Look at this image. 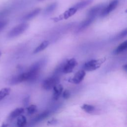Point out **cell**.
<instances>
[{
  "instance_id": "cell-1",
  "label": "cell",
  "mask_w": 127,
  "mask_h": 127,
  "mask_svg": "<svg viewBox=\"0 0 127 127\" xmlns=\"http://www.w3.org/2000/svg\"><path fill=\"white\" fill-rule=\"evenodd\" d=\"M106 58L104 57L98 59H92L84 63L83 67L84 70L92 71L100 67L101 65L106 61Z\"/></svg>"
},
{
  "instance_id": "cell-26",
  "label": "cell",
  "mask_w": 127,
  "mask_h": 127,
  "mask_svg": "<svg viewBox=\"0 0 127 127\" xmlns=\"http://www.w3.org/2000/svg\"><path fill=\"white\" fill-rule=\"evenodd\" d=\"M58 123V120L56 119H52L48 121L47 123L49 125H55Z\"/></svg>"
},
{
  "instance_id": "cell-9",
  "label": "cell",
  "mask_w": 127,
  "mask_h": 127,
  "mask_svg": "<svg viewBox=\"0 0 127 127\" xmlns=\"http://www.w3.org/2000/svg\"><path fill=\"white\" fill-rule=\"evenodd\" d=\"M53 90L54 93L53 98L55 100H57L59 98L61 95L62 94L64 90L63 86L62 85L59 83L53 87Z\"/></svg>"
},
{
  "instance_id": "cell-28",
  "label": "cell",
  "mask_w": 127,
  "mask_h": 127,
  "mask_svg": "<svg viewBox=\"0 0 127 127\" xmlns=\"http://www.w3.org/2000/svg\"><path fill=\"white\" fill-rule=\"evenodd\" d=\"M0 55H1V52H0Z\"/></svg>"
},
{
  "instance_id": "cell-8",
  "label": "cell",
  "mask_w": 127,
  "mask_h": 127,
  "mask_svg": "<svg viewBox=\"0 0 127 127\" xmlns=\"http://www.w3.org/2000/svg\"><path fill=\"white\" fill-rule=\"evenodd\" d=\"M95 18L92 17H87V18L85 19L84 21L81 22L80 24L79 25L78 28H77V31H81L85 29H86L87 27H88L92 22L94 21Z\"/></svg>"
},
{
  "instance_id": "cell-21",
  "label": "cell",
  "mask_w": 127,
  "mask_h": 127,
  "mask_svg": "<svg viewBox=\"0 0 127 127\" xmlns=\"http://www.w3.org/2000/svg\"><path fill=\"white\" fill-rule=\"evenodd\" d=\"M26 110L28 115H32L37 111L38 108L36 105L32 104L27 107L26 108Z\"/></svg>"
},
{
  "instance_id": "cell-2",
  "label": "cell",
  "mask_w": 127,
  "mask_h": 127,
  "mask_svg": "<svg viewBox=\"0 0 127 127\" xmlns=\"http://www.w3.org/2000/svg\"><path fill=\"white\" fill-rule=\"evenodd\" d=\"M28 27L29 24L27 23H20L14 27L8 32L7 37L9 38L17 37L24 33L28 29Z\"/></svg>"
},
{
  "instance_id": "cell-3",
  "label": "cell",
  "mask_w": 127,
  "mask_h": 127,
  "mask_svg": "<svg viewBox=\"0 0 127 127\" xmlns=\"http://www.w3.org/2000/svg\"><path fill=\"white\" fill-rule=\"evenodd\" d=\"M60 82V78L59 76L53 75L43 80L42 83V87L46 90H49L53 88V87L59 84Z\"/></svg>"
},
{
  "instance_id": "cell-10",
  "label": "cell",
  "mask_w": 127,
  "mask_h": 127,
  "mask_svg": "<svg viewBox=\"0 0 127 127\" xmlns=\"http://www.w3.org/2000/svg\"><path fill=\"white\" fill-rule=\"evenodd\" d=\"M77 10L73 6L72 7L69 8L67 10H66L63 14L59 16V19L58 20H61L62 19H66L69 17H71L73 15H74Z\"/></svg>"
},
{
  "instance_id": "cell-7",
  "label": "cell",
  "mask_w": 127,
  "mask_h": 127,
  "mask_svg": "<svg viewBox=\"0 0 127 127\" xmlns=\"http://www.w3.org/2000/svg\"><path fill=\"white\" fill-rule=\"evenodd\" d=\"M85 74L86 73L84 70H80L74 74V76L69 81L74 84H79L83 80Z\"/></svg>"
},
{
  "instance_id": "cell-20",
  "label": "cell",
  "mask_w": 127,
  "mask_h": 127,
  "mask_svg": "<svg viewBox=\"0 0 127 127\" xmlns=\"http://www.w3.org/2000/svg\"><path fill=\"white\" fill-rule=\"evenodd\" d=\"M10 89L9 88H3L0 90V101L7 96L10 92Z\"/></svg>"
},
{
  "instance_id": "cell-23",
  "label": "cell",
  "mask_w": 127,
  "mask_h": 127,
  "mask_svg": "<svg viewBox=\"0 0 127 127\" xmlns=\"http://www.w3.org/2000/svg\"><path fill=\"white\" fill-rule=\"evenodd\" d=\"M62 95H63V97L64 99H68L69 98L70 96V92L68 90L65 89L64 91H63Z\"/></svg>"
},
{
  "instance_id": "cell-24",
  "label": "cell",
  "mask_w": 127,
  "mask_h": 127,
  "mask_svg": "<svg viewBox=\"0 0 127 127\" xmlns=\"http://www.w3.org/2000/svg\"><path fill=\"white\" fill-rule=\"evenodd\" d=\"M29 101H30V97L29 96L24 98V99L23 100V104L24 106H27L29 103Z\"/></svg>"
},
{
  "instance_id": "cell-12",
  "label": "cell",
  "mask_w": 127,
  "mask_h": 127,
  "mask_svg": "<svg viewBox=\"0 0 127 127\" xmlns=\"http://www.w3.org/2000/svg\"><path fill=\"white\" fill-rule=\"evenodd\" d=\"M41 9L39 8H37L32 11L29 12V13L25 14L22 18V19L24 20H29L33 18H34L35 16H36L40 12Z\"/></svg>"
},
{
  "instance_id": "cell-13",
  "label": "cell",
  "mask_w": 127,
  "mask_h": 127,
  "mask_svg": "<svg viewBox=\"0 0 127 127\" xmlns=\"http://www.w3.org/2000/svg\"><path fill=\"white\" fill-rule=\"evenodd\" d=\"M24 112V109L23 108H18L13 110L9 114L8 119L10 120H12L16 118H17L19 116L23 114Z\"/></svg>"
},
{
  "instance_id": "cell-27",
  "label": "cell",
  "mask_w": 127,
  "mask_h": 127,
  "mask_svg": "<svg viewBox=\"0 0 127 127\" xmlns=\"http://www.w3.org/2000/svg\"><path fill=\"white\" fill-rule=\"evenodd\" d=\"M123 69H124L126 71H127V64H125V65H124L123 66Z\"/></svg>"
},
{
  "instance_id": "cell-6",
  "label": "cell",
  "mask_w": 127,
  "mask_h": 127,
  "mask_svg": "<svg viewBox=\"0 0 127 127\" xmlns=\"http://www.w3.org/2000/svg\"><path fill=\"white\" fill-rule=\"evenodd\" d=\"M106 5L104 3L99 4L91 8L87 12V17H92L96 18L98 15H100L102 10L105 7Z\"/></svg>"
},
{
  "instance_id": "cell-5",
  "label": "cell",
  "mask_w": 127,
  "mask_h": 127,
  "mask_svg": "<svg viewBox=\"0 0 127 127\" xmlns=\"http://www.w3.org/2000/svg\"><path fill=\"white\" fill-rule=\"evenodd\" d=\"M118 0H113L110 2L108 5H106L105 7L102 10L100 14V16L102 17H105L109 15L112 11H113L118 5Z\"/></svg>"
},
{
  "instance_id": "cell-22",
  "label": "cell",
  "mask_w": 127,
  "mask_h": 127,
  "mask_svg": "<svg viewBox=\"0 0 127 127\" xmlns=\"http://www.w3.org/2000/svg\"><path fill=\"white\" fill-rule=\"evenodd\" d=\"M127 29H125L123 31H122L121 32L119 33L118 35H117L114 38V40H118L120 39H121L124 37H125L127 36Z\"/></svg>"
},
{
  "instance_id": "cell-25",
  "label": "cell",
  "mask_w": 127,
  "mask_h": 127,
  "mask_svg": "<svg viewBox=\"0 0 127 127\" xmlns=\"http://www.w3.org/2000/svg\"><path fill=\"white\" fill-rule=\"evenodd\" d=\"M7 22L5 20L0 21V31L6 25Z\"/></svg>"
},
{
  "instance_id": "cell-17",
  "label": "cell",
  "mask_w": 127,
  "mask_h": 127,
  "mask_svg": "<svg viewBox=\"0 0 127 127\" xmlns=\"http://www.w3.org/2000/svg\"><path fill=\"white\" fill-rule=\"evenodd\" d=\"M58 6V3L57 2H54L49 5L45 9L44 13L45 15H48L53 12L57 8Z\"/></svg>"
},
{
  "instance_id": "cell-14",
  "label": "cell",
  "mask_w": 127,
  "mask_h": 127,
  "mask_svg": "<svg viewBox=\"0 0 127 127\" xmlns=\"http://www.w3.org/2000/svg\"><path fill=\"white\" fill-rule=\"evenodd\" d=\"M92 1L93 0H84L77 2L74 5H73V7H74L77 10H78L79 9L84 8L87 5H89L92 3Z\"/></svg>"
},
{
  "instance_id": "cell-19",
  "label": "cell",
  "mask_w": 127,
  "mask_h": 127,
  "mask_svg": "<svg viewBox=\"0 0 127 127\" xmlns=\"http://www.w3.org/2000/svg\"><path fill=\"white\" fill-rule=\"evenodd\" d=\"M26 123H27L26 118L24 116L20 115L17 117L16 124L18 127H24L25 126Z\"/></svg>"
},
{
  "instance_id": "cell-15",
  "label": "cell",
  "mask_w": 127,
  "mask_h": 127,
  "mask_svg": "<svg viewBox=\"0 0 127 127\" xmlns=\"http://www.w3.org/2000/svg\"><path fill=\"white\" fill-rule=\"evenodd\" d=\"M127 48V41H125L124 42L120 44L113 51V53L115 55L119 54L124 52Z\"/></svg>"
},
{
  "instance_id": "cell-4",
  "label": "cell",
  "mask_w": 127,
  "mask_h": 127,
  "mask_svg": "<svg viewBox=\"0 0 127 127\" xmlns=\"http://www.w3.org/2000/svg\"><path fill=\"white\" fill-rule=\"evenodd\" d=\"M77 64V62L74 58H70L66 60L64 62L63 65V73H69L71 72Z\"/></svg>"
},
{
  "instance_id": "cell-18",
  "label": "cell",
  "mask_w": 127,
  "mask_h": 127,
  "mask_svg": "<svg viewBox=\"0 0 127 127\" xmlns=\"http://www.w3.org/2000/svg\"><path fill=\"white\" fill-rule=\"evenodd\" d=\"M81 108L83 111H84L86 113H89V114L92 113L95 110V106H94L92 105L86 104L82 105L81 106Z\"/></svg>"
},
{
  "instance_id": "cell-16",
  "label": "cell",
  "mask_w": 127,
  "mask_h": 127,
  "mask_svg": "<svg viewBox=\"0 0 127 127\" xmlns=\"http://www.w3.org/2000/svg\"><path fill=\"white\" fill-rule=\"evenodd\" d=\"M49 45V42L47 40H45L43 41L39 46H38L34 50L33 53L37 54L38 53L44 50H45Z\"/></svg>"
},
{
  "instance_id": "cell-11",
  "label": "cell",
  "mask_w": 127,
  "mask_h": 127,
  "mask_svg": "<svg viewBox=\"0 0 127 127\" xmlns=\"http://www.w3.org/2000/svg\"><path fill=\"white\" fill-rule=\"evenodd\" d=\"M51 112L50 111L47 110L43 112L42 113L38 114L36 116L33 120V122L34 123H38L41 122L42 121L45 120L47 117H48L50 114Z\"/></svg>"
}]
</instances>
